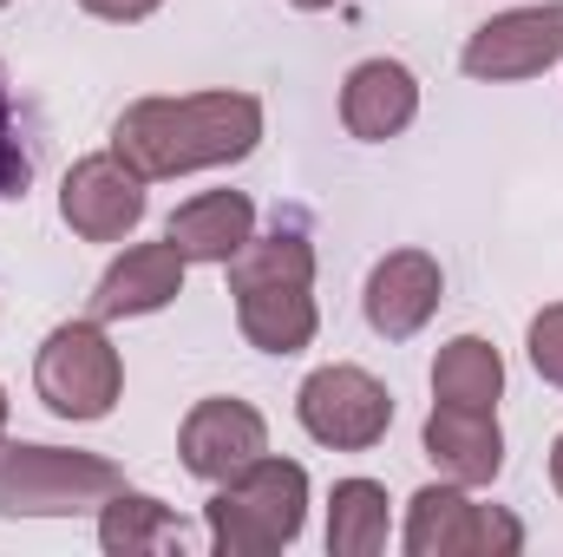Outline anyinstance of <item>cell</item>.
Segmentation results:
<instances>
[{"label":"cell","mask_w":563,"mask_h":557,"mask_svg":"<svg viewBox=\"0 0 563 557\" xmlns=\"http://www.w3.org/2000/svg\"><path fill=\"white\" fill-rule=\"evenodd\" d=\"M92 20H112V26H132V20H151L164 0H79Z\"/></svg>","instance_id":"obj_22"},{"label":"cell","mask_w":563,"mask_h":557,"mask_svg":"<svg viewBox=\"0 0 563 557\" xmlns=\"http://www.w3.org/2000/svg\"><path fill=\"white\" fill-rule=\"evenodd\" d=\"M0 439H7V394H0Z\"/></svg>","instance_id":"obj_25"},{"label":"cell","mask_w":563,"mask_h":557,"mask_svg":"<svg viewBox=\"0 0 563 557\" xmlns=\"http://www.w3.org/2000/svg\"><path fill=\"white\" fill-rule=\"evenodd\" d=\"M184 295V256L177 243H132L92 288V315L99 321H125V315H157Z\"/></svg>","instance_id":"obj_13"},{"label":"cell","mask_w":563,"mask_h":557,"mask_svg":"<svg viewBox=\"0 0 563 557\" xmlns=\"http://www.w3.org/2000/svg\"><path fill=\"white\" fill-rule=\"evenodd\" d=\"M243 282H314V243L288 223V230H269V237H250L230 263V288Z\"/></svg>","instance_id":"obj_20"},{"label":"cell","mask_w":563,"mask_h":557,"mask_svg":"<svg viewBox=\"0 0 563 557\" xmlns=\"http://www.w3.org/2000/svg\"><path fill=\"white\" fill-rule=\"evenodd\" d=\"M256 144H263V99L256 92L139 99L112 125V151L139 171L144 184L190 177V171H210V164H236Z\"/></svg>","instance_id":"obj_1"},{"label":"cell","mask_w":563,"mask_h":557,"mask_svg":"<svg viewBox=\"0 0 563 557\" xmlns=\"http://www.w3.org/2000/svg\"><path fill=\"white\" fill-rule=\"evenodd\" d=\"M551 485H558V499H563V433H558V446H551Z\"/></svg>","instance_id":"obj_23"},{"label":"cell","mask_w":563,"mask_h":557,"mask_svg":"<svg viewBox=\"0 0 563 557\" xmlns=\"http://www.w3.org/2000/svg\"><path fill=\"white\" fill-rule=\"evenodd\" d=\"M295 419L314 446H334V452H367L387 439L394 426V394L387 381H374L367 368H314L301 387H295Z\"/></svg>","instance_id":"obj_6"},{"label":"cell","mask_w":563,"mask_h":557,"mask_svg":"<svg viewBox=\"0 0 563 557\" xmlns=\"http://www.w3.org/2000/svg\"><path fill=\"white\" fill-rule=\"evenodd\" d=\"M33 171H40V119H33V106L20 99V86L0 66V204L26 197Z\"/></svg>","instance_id":"obj_19"},{"label":"cell","mask_w":563,"mask_h":557,"mask_svg":"<svg viewBox=\"0 0 563 557\" xmlns=\"http://www.w3.org/2000/svg\"><path fill=\"white\" fill-rule=\"evenodd\" d=\"M99 545L112 557H139V551H177L184 545V525L170 518V505H157L151 492L119 485L106 505H99Z\"/></svg>","instance_id":"obj_18"},{"label":"cell","mask_w":563,"mask_h":557,"mask_svg":"<svg viewBox=\"0 0 563 557\" xmlns=\"http://www.w3.org/2000/svg\"><path fill=\"white\" fill-rule=\"evenodd\" d=\"M420 119V79L400 59H361L341 86V125L361 144H387L400 139Z\"/></svg>","instance_id":"obj_11"},{"label":"cell","mask_w":563,"mask_h":557,"mask_svg":"<svg viewBox=\"0 0 563 557\" xmlns=\"http://www.w3.org/2000/svg\"><path fill=\"white\" fill-rule=\"evenodd\" d=\"M59 217L73 237L86 243H125L144 223V177L119 157V151H99V157H79L59 184Z\"/></svg>","instance_id":"obj_8"},{"label":"cell","mask_w":563,"mask_h":557,"mask_svg":"<svg viewBox=\"0 0 563 557\" xmlns=\"http://www.w3.org/2000/svg\"><path fill=\"white\" fill-rule=\"evenodd\" d=\"M164 237L177 243L184 263H217V270H230L236 250L256 237V204H250L243 190H203V197H190V204L170 210Z\"/></svg>","instance_id":"obj_15"},{"label":"cell","mask_w":563,"mask_h":557,"mask_svg":"<svg viewBox=\"0 0 563 557\" xmlns=\"http://www.w3.org/2000/svg\"><path fill=\"white\" fill-rule=\"evenodd\" d=\"M0 7H7V0H0Z\"/></svg>","instance_id":"obj_26"},{"label":"cell","mask_w":563,"mask_h":557,"mask_svg":"<svg viewBox=\"0 0 563 557\" xmlns=\"http://www.w3.org/2000/svg\"><path fill=\"white\" fill-rule=\"evenodd\" d=\"M119 485L125 472L106 452L0 439V518H79V512H99Z\"/></svg>","instance_id":"obj_3"},{"label":"cell","mask_w":563,"mask_h":557,"mask_svg":"<svg viewBox=\"0 0 563 557\" xmlns=\"http://www.w3.org/2000/svg\"><path fill=\"white\" fill-rule=\"evenodd\" d=\"M288 7H301V13H321V7H334V0H288Z\"/></svg>","instance_id":"obj_24"},{"label":"cell","mask_w":563,"mask_h":557,"mask_svg":"<svg viewBox=\"0 0 563 557\" xmlns=\"http://www.w3.org/2000/svg\"><path fill=\"white\" fill-rule=\"evenodd\" d=\"M394 538V512H387V485L374 479H341L328 499V551L334 557H374Z\"/></svg>","instance_id":"obj_17"},{"label":"cell","mask_w":563,"mask_h":557,"mask_svg":"<svg viewBox=\"0 0 563 557\" xmlns=\"http://www.w3.org/2000/svg\"><path fill=\"white\" fill-rule=\"evenodd\" d=\"M498 394H505V354L485 335H452L432 361V401L498 407Z\"/></svg>","instance_id":"obj_16"},{"label":"cell","mask_w":563,"mask_h":557,"mask_svg":"<svg viewBox=\"0 0 563 557\" xmlns=\"http://www.w3.org/2000/svg\"><path fill=\"white\" fill-rule=\"evenodd\" d=\"M426 459L439 466V479L452 485H492L505 472V433H498V407H459L439 401L426 414Z\"/></svg>","instance_id":"obj_10"},{"label":"cell","mask_w":563,"mask_h":557,"mask_svg":"<svg viewBox=\"0 0 563 557\" xmlns=\"http://www.w3.org/2000/svg\"><path fill=\"white\" fill-rule=\"evenodd\" d=\"M525 348H531V368H538L551 387H563V302H551V308H538V315H531Z\"/></svg>","instance_id":"obj_21"},{"label":"cell","mask_w":563,"mask_h":557,"mask_svg":"<svg viewBox=\"0 0 563 557\" xmlns=\"http://www.w3.org/2000/svg\"><path fill=\"white\" fill-rule=\"evenodd\" d=\"M558 59H563V0L511 7V13H498V20H485V26L465 40V53H459L465 79H478V86L538 79V73H551Z\"/></svg>","instance_id":"obj_7"},{"label":"cell","mask_w":563,"mask_h":557,"mask_svg":"<svg viewBox=\"0 0 563 557\" xmlns=\"http://www.w3.org/2000/svg\"><path fill=\"white\" fill-rule=\"evenodd\" d=\"M177 452H184V472H197L203 485H223V479H236L243 466H256L269 452V419L256 414L250 401L210 394V401H197L184 414Z\"/></svg>","instance_id":"obj_9"},{"label":"cell","mask_w":563,"mask_h":557,"mask_svg":"<svg viewBox=\"0 0 563 557\" xmlns=\"http://www.w3.org/2000/svg\"><path fill=\"white\" fill-rule=\"evenodd\" d=\"M308 525V472L295 459H256L236 479L217 485V499L203 505V532L217 557H269L288 551Z\"/></svg>","instance_id":"obj_2"},{"label":"cell","mask_w":563,"mask_h":557,"mask_svg":"<svg viewBox=\"0 0 563 557\" xmlns=\"http://www.w3.org/2000/svg\"><path fill=\"white\" fill-rule=\"evenodd\" d=\"M236 295V328L250 348L263 354H301L321 328V308H314V282H243L230 288Z\"/></svg>","instance_id":"obj_14"},{"label":"cell","mask_w":563,"mask_h":557,"mask_svg":"<svg viewBox=\"0 0 563 557\" xmlns=\"http://www.w3.org/2000/svg\"><path fill=\"white\" fill-rule=\"evenodd\" d=\"M33 394L59 419H106L125 394V361L106 341V321H59L33 354Z\"/></svg>","instance_id":"obj_4"},{"label":"cell","mask_w":563,"mask_h":557,"mask_svg":"<svg viewBox=\"0 0 563 557\" xmlns=\"http://www.w3.org/2000/svg\"><path fill=\"white\" fill-rule=\"evenodd\" d=\"M439 295H445L439 263L426 250H394L367 276V321H374V335L407 341V335H420L426 321L439 315Z\"/></svg>","instance_id":"obj_12"},{"label":"cell","mask_w":563,"mask_h":557,"mask_svg":"<svg viewBox=\"0 0 563 557\" xmlns=\"http://www.w3.org/2000/svg\"><path fill=\"white\" fill-rule=\"evenodd\" d=\"M400 545L413 557H518L525 525L498 505H478L472 485H426L407 499V532Z\"/></svg>","instance_id":"obj_5"}]
</instances>
